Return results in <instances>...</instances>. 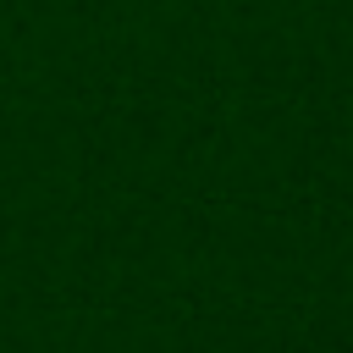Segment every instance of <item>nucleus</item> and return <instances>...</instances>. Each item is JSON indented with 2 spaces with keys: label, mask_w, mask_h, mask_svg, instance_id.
<instances>
[]
</instances>
